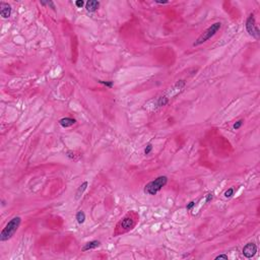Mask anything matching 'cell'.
Returning <instances> with one entry per match:
<instances>
[{"label":"cell","instance_id":"6da1fadb","mask_svg":"<svg viewBox=\"0 0 260 260\" xmlns=\"http://www.w3.org/2000/svg\"><path fill=\"white\" fill-rule=\"evenodd\" d=\"M22 223V217H14L10 219L6 224V226L3 228V230L0 233V241L1 242H6L9 239H11L16 231L18 230Z\"/></svg>","mask_w":260,"mask_h":260},{"label":"cell","instance_id":"7a4b0ae2","mask_svg":"<svg viewBox=\"0 0 260 260\" xmlns=\"http://www.w3.org/2000/svg\"><path fill=\"white\" fill-rule=\"evenodd\" d=\"M168 183V177L167 176H160L155 178V180L151 181L145 185L144 187V193L147 195H155L159 191H161L162 188L165 187Z\"/></svg>","mask_w":260,"mask_h":260},{"label":"cell","instance_id":"3957f363","mask_svg":"<svg viewBox=\"0 0 260 260\" xmlns=\"http://www.w3.org/2000/svg\"><path fill=\"white\" fill-rule=\"evenodd\" d=\"M221 22H215L213 24H211L209 28H207L206 30L204 31V32L198 37L197 39H196V41L193 43V46L196 47V46H199V45H201V44L207 42L209 39H211L219 30H221Z\"/></svg>","mask_w":260,"mask_h":260},{"label":"cell","instance_id":"277c9868","mask_svg":"<svg viewBox=\"0 0 260 260\" xmlns=\"http://www.w3.org/2000/svg\"><path fill=\"white\" fill-rule=\"evenodd\" d=\"M246 30H247V33L250 35L251 37L255 38V39H258L260 35V31L258 29V26H256V22H255V17H254V14L251 13V14L248 16L247 20H246Z\"/></svg>","mask_w":260,"mask_h":260},{"label":"cell","instance_id":"5b68a950","mask_svg":"<svg viewBox=\"0 0 260 260\" xmlns=\"http://www.w3.org/2000/svg\"><path fill=\"white\" fill-rule=\"evenodd\" d=\"M256 253H257V246H256V244L252 243V242L251 243L246 244V245L244 246L243 250H242L243 256L245 258H248V259L254 257V256L256 255Z\"/></svg>","mask_w":260,"mask_h":260},{"label":"cell","instance_id":"8992f818","mask_svg":"<svg viewBox=\"0 0 260 260\" xmlns=\"http://www.w3.org/2000/svg\"><path fill=\"white\" fill-rule=\"evenodd\" d=\"M135 226V221L132 219V217L128 215L125 219H123L122 221L118 224V228L123 229V231H128L131 230L133 227Z\"/></svg>","mask_w":260,"mask_h":260},{"label":"cell","instance_id":"52a82bcc","mask_svg":"<svg viewBox=\"0 0 260 260\" xmlns=\"http://www.w3.org/2000/svg\"><path fill=\"white\" fill-rule=\"evenodd\" d=\"M0 14L3 18H8L11 14V6L8 3L1 1L0 2Z\"/></svg>","mask_w":260,"mask_h":260},{"label":"cell","instance_id":"ba28073f","mask_svg":"<svg viewBox=\"0 0 260 260\" xmlns=\"http://www.w3.org/2000/svg\"><path fill=\"white\" fill-rule=\"evenodd\" d=\"M101 246V242L98 240H94V241H90V242H88L86 244H84V246L81 248V251L82 252H86L88 250H92V249H96V248L100 247Z\"/></svg>","mask_w":260,"mask_h":260},{"label":"cell","instance_id":"9c48e42d","mask_svg":"<svg viewBox=\"0 0 260 260\" xmlns=\"http://www.w3.org/2000/svg\"><path fill=\"white\" fill-rule=\"evenodd\" d=\"M99 6H100V2L99 1H96V0H90L86 4V8L88 12H95L96 10H98Z\"/></svg>","mask_w":260,"mask_h":260},{"label":"cell","instance_id":"30bf717a","mask_svg":"<svg viewBox=\"0 0 260 260\" xmlns=\"http://www.w3.org/2000/svg\"><path fill=\"white\" fill-rule=\"evenodd\" d=\"M76 120L73 118H69V117H65V118H62L59 120V124L61 125L64 128H67V127L72 126L73 124H75Z\"/></svg>","mask_w":260,"mask_h":260},{"label":"cell","instance_id":"8fae6325","mask_svg":"<svg viewBox=\"0 0 260 260\" xmlns=\"http://www.w3.org/2000/svg\"><path fill=\"white\" fill-rule=\"evenodd\" d=\"M88 185V183L86 181V182H83L81 185H80L79 187H78V189L76 190V193H75V199H79V198L81 197V195L83 194V192L86 190Z\"/></svg>","mask_w":260,"mask_h":260},{"label":"cell","instance_id":"7c38bea8","mask_svg":"<svg viewBox=\"0 0 260 260\" xmlns=\"http://www.w3.org/2000/svg\"><path fill=\"white\" fill-rule=\"evenodd\" d=\"M75 219H76V221H77L78 224H80V225L83 224L84 221H86V213H84L82 210H79L77 213H76Z\"/></svg>","mask_w":260,"mask_h":260},{"label":"cell","instance_id":"4fadbf2b","mask_svg":"<svg viewBox=\"0 0 260 260\" xmlns=\"http://www.w3.org/2000/svg\"><path fill=\"white\" fill-rule=\"evenodd\" d=\"M168 103H169V98H167V97H161L159 99V101H157V105H159L160 107L166 106Z\"/></svg>","mask_w":260,"mask_h":260},{"label":"cell","instance_id":"5bb4252c","mask_svg":"<svg viewBox=\"0 0 260 260\" xmlns=\"http://www.w3.org/2000/svg\"><path fill=\"white\" fill-rule=\"evenodd\" d=\"M234 188H229L228 190H227L226 192H225V197L226 198H230L232 197L233 195H234Z\"/></svg>","mask_w":260,"mask_h":260},{"label":"cell","instance_id":"9a60e30c","mask_svg":"<svg viewBox=\"0 0 260 260\" xmlns=\"http://www.w3.org/2000/svg\"><path fill=\"white\" fill-rule=\"evenodd\" d=\"M243 122H244V121L242 120V119H241V120H239V121H237V122L234 124V126H233V127H234L235 130H237V129L240 128V127L242 126V124H243Z\"/></svg>","mask_w":260,"mask_h":260},{"label":"cell","instance_id":"2e32d148","mask_svg":"<svg viewBox=\"0 0 260 260\" xmlns=\"http://www.w3.org/2000/svg\"><path fill=\"white\" fill-rule=\"evenodd\" d=\"M100 83L108 86V88H113V81H104V80H99Z\"/></svg>","mask_w":260,"mask_h":260},{"label":"cell","instance_id":"e0dca14e","mask_svg":"<svg viewBox=\"0 0 260 260\" xmlns=\"http://www.w3.org/2000/svg\"><path fill=\"white\" fill-rule=\"evenodd\" d=\"M151 149H153V145L151 144H147V146L144 149V155H148L151 151Z\"/></svg>","mask_w":260,"mask_h":260},{"label":"cell","instance_id":"ac0fdd59","mask_svg":"<svg viewBox=\"0 0 260 260\" xmlns=\"http://www.w3.org/2000/svg\"><path fill=\"white\" fill-rule=\"evenodd\" d=\"M215 259V260H217V259H228V255H227V254H219V255H217Z\"/></svg>","mask_w":260,"mask_h":260},{"label":"cell","instance_id":"d6986e66","mask_svg":"<svg viewBox=\"0 0 260 260\" xmlns=\"http://www.w3.org/2000/svg\"><path fill=\"white\" fill-rule=\"evenodd\" d=\"M212 198H213V194L212 193H208L206 195V197H205V201L208 203V202H210L211 200H212Z\"/></svg>","mask_w":260,"mask_h":260},{"label":"cell","instance_id":"ffe728a7","mask_svg":"<svg viewBox=\"0 0 260 260\" xmlns=\"http://www.w3.org/2000/svg\"><path fill=\"white\" fill-rule=\"evenodd\" d=\"M83 4H84V2L82 1V0H77V1H75V5L77 7H79V8L83 6Z\"/></svg>","mask_w":260,"mask_h":260},{"label":"cell","instance_id":"44dd1931","mask_svg":"<svg viewBox=\"0 0 260 260\" xmlns=\"http://www.w3.org/2000/svg\"><path fill=\"white\" fill-rule=\"evenodd\" d=\"M194 205H195V201H191V202H189V203L187 204V206H186V208H187L188 210H190V209H191L192 207L194 206Z\"/></svg>","mask_w":260,"mask_h":260},{"label":"cell","instance_id":"7402d4cb","mask_svg":"<svg viewBox=\"0 0 260 260\" xmlns=\"http://www.w3.org/2000/svg\"><path fill=\"white\" fill-rule=\"evenodd\" d=\"M47 4H48V5H50V6H51L52 8H53L54 10H55V8H56V7H55V5H54V3L52 2V1H48V2H47Z\"/></svg>","mask_w":260,"mask_h":260},{"label":"cell","instance_id":"603a6c76","mask_svg":"<svg viewBox=\"0 0 260 260\" xmlns=\"http://www.w3.org/2000/svg\"><path fill=\"white\" fill-rule=\"evenodd\" d=\"M155 3H157V4H167V3H169V1H155Z\"/></svg>","mask_w":260,"mask_h":260}]
</instances>
